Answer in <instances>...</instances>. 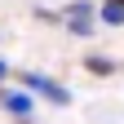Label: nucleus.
I'll return each instance as SVG.
<instances>
[{
  "instance_id": "nucleus-1",
  "label": "nucleus",
  "mask_w": 124,
  "mask_h": 124,
  "mask_svg": "<svg viewBox=\"0 0 124 124\" xmlns=\"http://www.w3.org/2000/svg\"><path fill=\"white\" fill-rule=\"evenodd\" d=\"M18 84H22V93H31V98H44L49 106H71V89L67 84H58L53 75H40V71H18Z\"/></svg>"
},
{
  "instance_id": "nucleus-2",
  "label": "nucleus",
  "mask_w": 124,
  "mask_h": 124,
  "mask_svg": "<svg viewBox=\"0 0 124 124\" xmlns=\"http://www.w3.org/2000/svg\"><path fill=\"white\" fill-rule=\"evenodd\" d=\"M62 22H67V31H71V36L89 40L93 31H98V9H93L89 0H71V5H67V13H62Z\"/></svg>"
},
{
  "instance_id": "nucleus-3",
  "label": "nucleus",
  "mask_w": 124,
  "mask_h": 124,
  "mask_svg": "<svg viewBox=\"0 0 124 124\" xmlns=\"http://www.w3.org/2000/svg\"><path fill=\"white\" fill-rule=\"evenodd\" d=\"M0 111H9L18 124H31V115H36V98L22 89H9V84H0Z\"/></svg>"
},
{
  "instance_id": "nucleus-4",
  "label": "nucleus",
  "mask_w": 124,
  "mask_h": 124,
  "mask_svg": "<svg viewBox=\"0 0 124 124\" xmlns=\"http://www.w3.org/2000/svg\"><path fill=\"white\" fill-rule=\"evenodd\" d=\"M84 71H89V75H115V62L102 58V53H89V58H84Z\"/></svg>"
},
{
  "instance_id": "nucleus-5",
  "label": "nucleus",
  "mask_w": 124,
  "mask_h": 124,
  "mask_svg": "<svg viewBox=\"0 0 124 124\" xmlns=\"http://www.w3.org/2000/svg\"><path fill=\"white\" fill-rule=\"evenodd\" d=\"M9 75H13V67H9V62H5V58H0V84H5V80H9Z\"/></svg>"
},
{
  "instance_id": "nucleus-6",
  "label": "nucleus",
  "mask_w": 124,
  "mask_h": 124,
  "mask_svg": "<svg viewBox=\"0 0 124 124\" xmlns=\"http://www.w3.org/2000/svg\"><path fill=\"white\" fill-rule=\"evenodd\" d=\"M102 5H106V9H115L120 18H124V0H102Z\"/></svg>"
}]
</instances>
